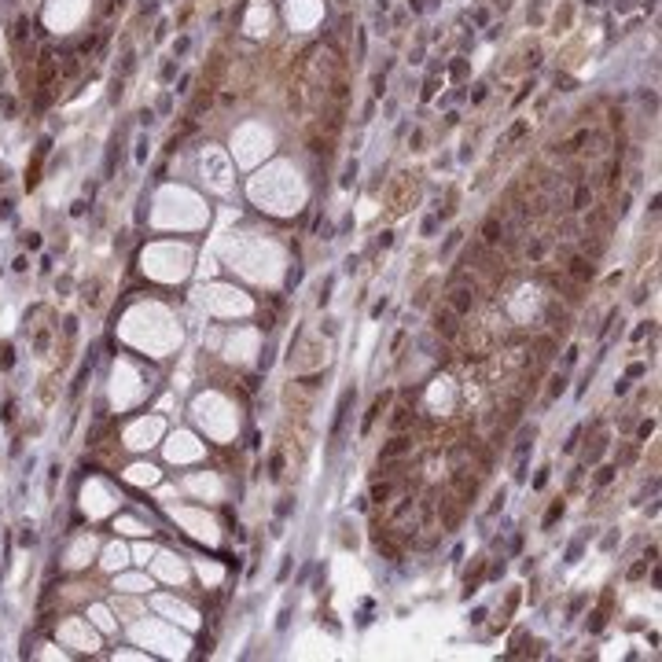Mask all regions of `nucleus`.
<instances>
[{
	"label": "nucleus",
	"instance_id": "19",
	"mask_svg": "<svg viewBox=\"0 0 662 662\" xmlns=\"http://www.w3.org/2000/svg\"><path fill=\"white\" fill-rule=\"evenodd\" d=\"M647 372V364H629V379H636V375H644Z\"/></svg>",
	"mask_w": 662,
	"mask_h": 662
},
{
	"label": "nucleus",
	"instance_id": "6",
	"mask_svg": "<svg viewBox=\"0 0 662 662\" xmlns=\"http://www.w3.org/2000/svg\"><path fill=\"white\" fill-rule=\"evenodd\" d=\"M482 235H486V243H489V246H496V243H501V235H504L501 221H496V217H489V221H486V228H482Z\"/></svg>",
	"mask_w": 662,
	"mask_h": 662
},
{
	"label": "nucleus",
	"instance_id": "21",
	"mask_svg": "<svg viewBox=\"0 0 662 662\" xmlns=\"http://www.w3.org/2000/svg\"><path fill=\"white\" fill-rule=\"evenodd\" d=\"M545 482H548V467H541V475H537V478H534V486H537V489H541V486H545Z\"/></svg>",
	"mask_w": 662,
	"mask_h": 662
},
{
	"label": "nucleus",
	"instance_id": "14",
	"mask_svg": "<svg viewBox=\"0 0 662 662\" xmlns=\"http://www.w3.org/2000/svg\"><path fill=\"white\" fill-rule=\"evenodd\" d=\"M19 541H22V545H33V541H37V534H33V530L26 526V530H22V537H19Z\"/></svg>",
	"mask_w": 662,
	"mask_h": 662
},
{
	"label": "nucleus",
	"instance_id": "22",
	"mask_svg": "<svg viewBox=\"0 0 662 662\" xmlns=\"http://www.w3.org/2000/svg\"><path fill=\"white\" fill-rule=\"evenodd\" d=\"M8 177H11V170H8V166H0V181H8Z\"/></svg>",
	"mask_w": 662,
	"mask_h": 662
},
{
	"label": "nucleus",
	"instance_id": "11",
	"mask_svg": "<svg viewBox=\"0 0 662 662\" xmlns=\"http://www.w3.org/2000/svg\"><path fill=\"white\" fill-rule=\"evenodd\" d=\"M390 493H394V486H390V482H383V486H375V489H372V501H379V504H383V501H390Z\"/></svg>",
	"mask_w": 662,
	"mask_h": 662
},
{
	"label": "nucleus",
	"instance_id": "3",
	"mask_svg": "<svg viewBox=\"0 0 662 662\" xmlns=\"http://www.w3.org/2000/svg\"><path fill=\"white\" fill-rule=\"evenodd\" d=\"M408 449H412V438H408V434H397V438L390 442V445H383L379 460H397V456H405Z\"/></svg>",
	"mask_w": 662,
	"mask_h": 662
},
{
	"label": "nucleus",
	"instance_id": "18",
	"mask_svg": "<svg viewBox=\"0 0 662 662\" xmlns=\"http://www.w3.org/2000/svg\"><path fill=\"white\" fill-rule=\"evenodd\" d=\"M607 482H611V467H604V471L596 475V486H607Z\"/></svg>",
	"mask_w": 662,
	"mask_h": 662
},
{
	"label": "nucleus",
	"instance_id": "7",
	"mask_svg": "<svg viewBox=\"0 0 662 662\" xmlns=\"http://www.w3.org/2000/svg\"><path fill=\"white\" fill-rule=\"evenodd\" d=\"M563 515V501H555L552 508H548V512H545V523H541V526H545V530H552L555 526V519H559Z\"/></svg>",
	"mask_w": 662,
	"mask_h": 662
},
{
	"label": "nucleus",
	"instance_id": "9",
	"mask_svg": "<svg viewBox=\"0 0 662 662\" xmlns=\"http://www.w3.org/2000/svg\"><path fill=\"white\" fill-rule=\"evenodd\" d=\"M280 475H283V456L273 453V456H269V478H280Z\"/></svg>",
	"mask_w": 662,
	"mask_h": 662
},
{
	"label": "nucleus",
	"instance_id": "10",
	"mask_svg": "<svg viewBox=\"0 0 662 662\" xmlns=\"http://www.w3.org/2000/svg\"><path fill=\"white\" fill-rule=\"evenodd\" d=\"M15 364V350H11V342H4L0 346V368H11Z\"/></svg>",
	"mask_w": 662,
	"mask_h": 662
},
{
	"label": "nucleus",
	"instance_id": "13",
	"mask_svg": "<svg viewBox=\"0 0 662 662\" xmlns=\"http://www.w3.org/2000/svg\"><path fill=\"white\" fill-rule=\"evenodd\" d=\"M22 239H26V246H30V251H37V246H41V235H37V232H26Z\"/></svg>",
	"mask_w": 662,
	"mask_h": 662
},
{
	"label": "nucleus",
	"instance_id": "17",
	"mask_svg": "<svg viewBox=\"0 0 662 662\" xmlns=\"http://www.w3.org/2000/svg\"><path fill=\"white\" fill-rule=\"evenodd\" d=\"M577 438H582V427H574V431H570V442H566V453H570V449L577 445Z\"/></svg>",
	"mask_w": 662,
	"mask_h": 662
},
{
	"label": "nucleus",
	"instance_id": "20",
	"mask_svg": "<svg viewBox=\"0 0 662 662\" xmlns=\"http://www.w3.org/2000/svg\"><path fill=\"white\" fill-rule=\"evenodd\" d=\"M644 570H647V559H640V563H636V566H633V570H629V577H640Z\"/></svg>",
	"mask_w": 662,
	"mask_h": 662
},
{
	"label": "nucleus",
	"instance_id": "15",
	"mask_svg": "<svg viewBox=\"0 0 662 662\" xmlns=\"http://www.w3.org/2000/svg\"><path fill=\"white\" fill-rule=\"evenodd\" d=\"M577 555H582V541H574V545H570V552H566V559H570V563H574V559H577Z\"/></svg>",
	"mask_w": 662,
	"mask_h": 662
},
{
	"label": "nucleus",
	"instance_id": "5",
	"mask_svg": "<svg viewBox=\"0 0 662 662\" xmlns=\"http://www.w3.org/2000/svg\"><path fill=\"white\" fill-rule=\"evenodd\" d=\"M570 276H574V280H593V276H596L593 258H570Z\"/></svg>",
	"mask_w": 662,
	"mask_h": 662
},
{
	"label": "nucleus",
	"instance_id": "8",
	"mask_svg": "<svg viewBox=\"0 0 662 662\" xmlns=\"http://www.w3.org/2000/svg\"><path fill=\"white\" fill-rule=\"evenodd\" d=\"M379 412H383V397H375V401H372V408H368V416H364V423H361V431H368L372 423H375V416H379Z\"/></svg>",
	"mask_w": 662,
	"mask_h": 662
},
{
	"label": "nucleus",
	"instance_id": "12",
	"mask_svg": "<svg viewBox=\"0 0 662 662\" xmlns=\"http://www.w3.org/2000/svg\"><path fill=\"white\" fill-rule=\"evenodd\" d=\"M589 199H593V195H589V188L582 184V188H577V195H574V210H585V206H589Z\"/></svg>",
	"mask_w": 662,
	"mask_h": 662
},
{
	"label": "nucleus",
	"instance_id": "2",
	"mask_svg": "<svg viewBox=\"0 0 662 662\" xmlns=\"http://www.w3.org/2000/svg\"><path fill=\"white\" fill-rule=\"evenodd\" d=\"M456 309H449V305H442V309H434V331L438 335H456Z\"/></svg>",
	"mask_w": 662,
	"mask_h": 662
},
{
	"label": "nucleus",
	"instance_id": "16",
	"mask_svg": "<svg viewBox=\"0 0 662 662\" xmlns=\"http://www.w3.org/2000/svg\"><path fill=\"white\" fill-rule=\"evenodd\" d=\"M11 420H15V401H8V405H4V423H11Z\"/></svg>",
	"mask_w": 662,
	"mask_h": 662
},
{
	"label": "nucleus",
	"instance_id": "1",
	"mask_svg": "<svg viewBox=\"0 0 662 662\" xmlns=\"http://www.w3.org/2000/svg\"><path fill=\"white\" fill-rule=\"evenodd\" d=\"M471 305H475V287H467V283H456L453 294H449V309H456L460 316H464Z\"/></svg>",
	"mask_w": 662,
	"mask_h": 662
},
{
	"label": "nucleus",
	"instance_id": "4",
	"mask_svg": "<svg viewBox=\"0 0 662 662\" xmlns=\"http://www.w3.org/2000/svg\"><path fill=\"white\" fill-rule=\"evenodd\" d=\"M350 405H353V390H346V394L339 397V412H335V423H331V438H339V431H342V423H346Z\"/></svg>",
	"mask_w": 662,
	"mask_h": 662
}]
</instances>
